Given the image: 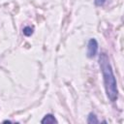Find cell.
Wrapping results in <instances>:
<instances>
[{"label": "cell", "instance_id": "277c9868", "mask_svg": "<svg viewBox=\"0 0 124 124\" xmlns=\"http://www.w3.org/2000/svg\"><path fill=\"white\" fill-rule=\"evenodd\" d=\"M99 122L100 121L97 118V116H96L95 113L90 112L88 114V116H87V123H89V124H96V123H99Z\"/></svg>", "mask_w": 124, "mask_h": 124}, {"label": "cell", "instance_id": "6da1fadb", "mask_svg": "<svg viewBox=\"0 0 124 124\" xmlns=\"http://www.w3.org/2000/svg\"><path fill=\"white\" fill-rule=\"evenodd\" d=\"M99 65L103 75L104 85L106 89L107 96L110 102H115L118 99V89L115 76L107 53L102 52L99 55Z\"/></svg>", "mask_w": 124, "mask_h": 124}, {"label": "cell", "instance_id": "5b68a950", "mask_svg": "<svg viewBox=\"0 0 124 124\" xmlns=\"http://www.w3.org/2000/svg\"><path fill=\"white\" fill-rule=\"evenodd\" d=\"M22 33H23L24 36L30 37V36L33 35V33H34V28L31 27V26H25V27L22 29Z\"/></svg>", "mask_w": 124, "mask_h": 124}, {"label": "cell", "instance_id": "8992f818", "mask_svg": "<svg viewBox=\"0 0 124 124\" xmlns=\"http://www.w3.org/2000/svg\"><path fill=\"white\" fill-rule=\"evenodd\" d=\"M106 1H107V0H94V4H95V6H97V7H102V6L105 5Z\"/></svg>", "mask_w": 124, "mask_h": 124}, {"label": "cell", "instance_id": "7a4b0ae2", "mask_svg": "<svg viewBox=\"0 0 124 124\" xmlns=\"http://www.w3.org/2000/svg\"><path fill=\"white\" fill-rule=\"evenodd\" d=\"M98 42L96 39L91 38L88 43H87V51H86V55L88 58H93L96 56L97 52H98Z\"/></svg>", "mask_w": 124, "mask_h": 124}, {"label": "cell", "instance_id": "3957f363", "mask_svg": "<svg viewBox=\"0 0 124 124\" xmlns=\"http://www.w3.org/2000/svg\"><path fill=\"white\" fill-rule=\"evenodd\" d=\"M58 121L56 120V118L51 114V113H47L44 116V118L41 120L42 124H53V123H57Z\"/></svg>", "mask_w": 124, "mask_h": 124}]
</instances>
